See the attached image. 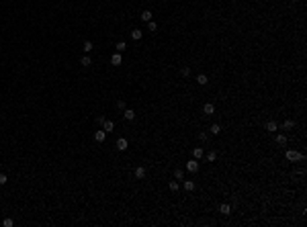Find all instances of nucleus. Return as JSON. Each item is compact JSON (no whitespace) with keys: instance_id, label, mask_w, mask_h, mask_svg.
<instances>
[{"instance_id":"obj_4","label":"nucleus","mask_w":307,"mask_h":227,"mask_svg":"<svg viewBox=\"0 0 307 227\" xmlns=\"http://www.w3.org/2000/svg\"><path fill=\"white\" fill-rule=\"evenodd\" d=\"M133 174H135V178H137V180H143V178L148 176V170H146L143 166H139V168H135V172H133Z\"/></svg>"},{"instance_id":"obj_16","label":"nucleus","mask_w":307,"mask_h":227,"mask_svg":"<svg viewBox=\"0 0 307 227\" xmlns=\"http://www.w3.org/2000/svg\"><path fill=\"white\" fill-rule=\"evenodd\" d=\"M182 186H184V190H188V193H193V190H194V186H197V184H194L193 180H184V184H182Z\"/></svg>"},{"instance_id":"obj_15","label":"nucleus","mask_w":307,"mask_h":227,"mask_svg":"<svg viewBox=\"0 0 307 227\" xmlns=\"http://www.w3.org/2000/svg\"><path fill=\"white\" fill-rule=\"evenodd\" d=\"M203 156H205L203 148H194V149H193V158H194V160H201Z\"/></svg>"},{"instance_id":"obj_29","label":"nucleus","mask_w":307,"mask_h":227,"mask_svg":"<svg viewBox=\"0 0 307 227\" xmlns=\"http://www.w3.org/2000/svg\"><path fill=\"white\" fill-rule=\"evenodd\" d=\"M180 74H182V76H188V74H191V68H188V66H184V68L180 70Z\"/></svg>"},{"instance_id":"obj_31","label":"nucleus","mask_w":307,"mask_h":227,"mask_svg":"<svg viewBox=\"0 0 307 227\" xmlns=\"http://www.w3.org/2000/svg\"><path fill=\"white\" fill-rule=\"evenodd\" d=\"M117 106H119V111H125V100H119V102H117Z\"/></svg>"},{"instance_id":"obj_25","label":"nucleus","mask_w":307,"mask_h":227,"mask_svg":"<svg viewBox=\"0 0 307 227\" xmlns=\"http://www.w3.org/2000/svg\"><path fill=\"white\" fill-rule=\"evenodd\" d=\"M293 127H295V121H291V119H287V121L283 123V129H287V131L293 129Z\"/></svg>"},{"instance_id":"obj_18","label":"nucleus","mask_w":307,"mask_h":227,"mask_svg":"<svg viewBox=\"0 0 307 227\" xmlns=\"http://www.w3.org/2000/svg\"><path fill=\"white\" fill-rule=\"evenodd\" d=\"M141 21H143V23H149V21H152V10H143V12H141Z\"/></svg>"},{"instance_id":"obj_2","label":"nucleus","mask_w":307,"mask_h":227,"mask_svg":"<svg viewBox=\"0 0 307 227\" xmlns=\"http://www.w3.org/2000/svg\"><path fill=\"white\" fill-rule=\"evenodd\" d=\"M199 168H201V164H199V160H188V162H186V170H188V172H193V174H194V172H199Z\"/></svg>"},{"instance_id":"obj_13","label":"nucleus","mask_w":307,"mask_h":227,"mask_svg":"<svg viewBox=\"0 0 307 227\" xmlns=\"http://www.w3.org/2000/svg\"><path fill=\"white\" fill-rule=\"evenodd\" d=\"M141 37H143V31H139V29H133V31H131V39H133V41H139Z\"/></svg>"},{"instance_id":"obj_22","label":"nucleus","mask_w":307,"mask_h":227,"mask_svg":"<svg viewBox=\"0 0 307 227\" xmlns=\"http://www.w3.org/2000/svg\"><path fill=\"white\" fill-rule=\"evenodd\" d=\"M209 131H211V135H219V133H221V127L217 125V123H213V125H211V129H209Z\"/></svg>"},{"instance_id":"obj_17","label":"nucleus","mask_w":307,"mask_h":227,"mask_svg":"<svg viewBox=\"0 0 307 227\" xmlns=\"http://www.w3.org/2000/svg\"><path fill=\"white\" fill-rule=\"evenodd\" d=\"M92 47H94V45H92V41H84V43H82V51H84V53H90Z\"/></svg>"},{"instance_id":"obj_20","label":"nucleus","mask_w":307,"mask_h":227,"mask_svg":"<svg viewBox=\"0 0 307 227\" xmlns=\"http://www.w3.org/2000/svg\"><path fill=\"white\" fill-rule=\"evenodd\" d=\"M174 178H176V180H184V170H182V168H176V170H174Z\"/></svg>"},{"instance_id":"obj_10","label":"nucleus","mask_w":307,"mask_h":227,"mask_svg":"<svg viewBox=\"0 0 307 227\" xmlns=\"http://www.w3.org/2000/svg\"><path fill=\"white\" fill-rule=\"evenodd\" d=\"M123 117H125L127 121H133V119H135V111H133V109H125V111H123Z\"/></svg>"},{"instance_id":"obj_12","label":"nucleus","mask_w":307,"mask_h":227,"mask_svg":"<svg viewBox=\"0 0 307 227\" xmlns=\"http://www.w3.org/2000/svg\"><path fill=\"white\" fill-rule=\"evenodd\" d=\"M219 213H221V215H229V213H231L229 203H223V205H221V207H219Z\"/></svg>"},{"instance_id":"obj_26","label":"nucleus","mask_w":307,"mask_h":227,"mask_svg":"<svg viewBox=\"0 0 307 227\" xmlns=\"http://www.w3.org/2000/svg\"><path fill=\"white\" fill-rule=\"evenodd\" d=\"M148 29H149V31H152V33H154V31L158 29V25L154 23V21H149V23H148Z\"/></svg>"},{"instance_id":"obj_28","label":"nucleus","mask_w":307,"mask_h":227,"mask_svg":"<svg viewBox=\"0 0 307 227\" xmlns=\"http://www.w3.org/2000/svg\"><path fill=\"white\" fill-rule=\"evenodd\" d=\"M6 182H8V176H6V174H0V186L6 184Z\"/></svg>"},{"instance_id":"obj_6","label":"nucleus","mask_w":307,"mask_h":227,"mask_svg":"<svg viewBox=\"0 0 307 227\" xmlns=\"http://www.w3.org/2000/svg\"><path fill=\"white\" fill-rule=\"evenodd\" d=\"M111 64H113V66H121V64H123V57H121L119 51H115L113 55H111Z\"/></svg>"},{"instance_id":"obj_23","label":"nucleus","mask_w":307,"mask_h":227,"mask_svg":"<svg viewBox=\"0 0 307 227\" xmlns=\"http://www.w3.org/2000/svg\"><path fill=\"white\" fill-rule=\"evenodd\" d=\"M80 64H82L84 68H88V66H90L92 61H90V57H88V55H82V57H80Z\"/></svg>"},{"instance_id":"obj_9","label":"nucleus","mask_w":307,"mask_h":227,"mask_svg":"<svg viewBox=\"0 0 307 227\" xmlns=\"http://www.w3.org/2000/svg\"><path fill=\"white\" fill-rule=\"evenodd\" d=\"M203 113L205 115H213L215 113V104H213V102H207V104L203 106Z\"/></svg>"},{"instance_id":"obj_27","label":"nucleus","mask_w":307,"mask_h":227,"mask_svg":"<svg viewBox=\"0 0 307 227\" xmlns=\"http://www.w3.org/2000/svg\"><path fill=\"white\" fill-rule=\"evenodd\" d=\"M2 225H4V227H12V225H14V221H12V219H4Z\"/></svg>"},{"instance_id":"obj_14","label":"nucleus","mask_w":307,"mask_h":227,"mask_svg":"<svg viewBox=\"0 0 307 227\" xmlns=\"http://www.w3.org/2000/svg\"><path fill=\"white\" fill-rule=\"evenodd\" d=\"M207 82H209V78H207L205 74H199V76H197V84H199V86H207Z\"/></svg>"},{"instance_id":"obj_3","label":"nucleus","mask_w":307,"mask_h":227,"mask_svg":"<svg viewBox=\"0 0 307 227\" xmlns=\"http://www.w3.org/2000/svg\"><path fill=\"white\" fill-rule=\"evenodd\" d=\"M127 148H129V141H127L125 137H119V139H117V149H119V151H125Z\"/></svg>"},{"instance_id":"obj_5","label":"nucleus","mask_w":307,"mask_h":227,"mask_svg":"<svg viewBox=\"0 0 307 227\" xmlns=\"http://www.w3.org/2000/svg\"><path fill=\"white\" fill-rule=\"evenodd\" d=\"M104 139H107V131H104V129H98V131H94V141L102 143Z\"/></svg>"},{"instance_id":"obj_11","label":"nucleus","mask_w":307,"mask_h":227,"mask_svg":"<svg viewBox=\"0 0 307 227\" xmlns=\"http://www.w3.org/2000/svg\"><path fill=\"white\" fill-rule=\"evenodd\" d=\"M102 129L109 133V131H113V129H115V123H113V121H109V119H104V123H102Z\"/></svg>"},{"instance_id":"obj_19","label":"nucleus","mask_w":307,"mask_h":227,"mask_svg":"<svg viewBox=\"0 0 307 227\" xmlns=\"http://www.w3.org/2000/svg\"><path fill=\"white\" fill-rule=\"evenodd\" d=\"M205 160H207V162H215V160H217V151H215V149H213V151H209V154H205Z\"/></svg>"},{"instance_id":"obj_8","label":"nucleus","mask_w":307,"mask_h":227,"mask_svg":"<svg viewBox=\"0 0 307 227\" xmlns=\"http://www.w3.org/2000/svg\"><path fill=\"white\" fill-rule=\"evenodd\" d=\"M274 141H276V145H287V135L276 133V135H274Z\"/></svg>"},{"instance_id":"obj_30","label":"nucleus","mask_w":307,"mask_h":227,"mask_svg":"<svg viewBox=\"0 0 307 227\" xmlns=\"http://www.w3.org/2000/svg\"><path fill=\"white\" fill-rule=\"evenodd\" d=\"M199 139H201V141H207V139H209V133H205V131L199 133Z\"/></svg>"},{"instance_id":"obj_24","label":"nucleus","mask_w":307,"mask_h":227,"mask_svg":"<svg viewBox=\"0 0 307 227\" xmlns=\"http://www.w3.org/2000/svg\"><path fill=\"white\" fill-rule=\"evenodd\" d=\"M168 188H170L172 193H174V190H178V188H180V182H178V180H172L170 184H168Z\"/></svg>"},{"instance_id":"obj_21","label":"nucleus","mask_w":307,"mask_h":227,"mask_svg":"<svg viewBox=\"0 0 307 227\" xmlns=\"http://www.w3.org/2000/svg\"><path fill=\"white\" fill-rule=\"evenodd\" d=\"M125 49H127V43H125V41H119V43L115 45V51H119V53H121V51H125Z\"/></svg>"},{"instance_id":"obj_1","label":"nucleus","mask_w":307,"mask_h":227,"mask_svg":"<svg viewBox=\"0 0 307 227\" xmlns=\"http://www.w3.org/2000/svg\"><path fill=\"white\" fill-rule=\"evenodd\" d=\"M303 158H305V156L299 154V151H295V149H287V160H289V162H301Z\"/></svg>"},{"instance_id":"obj_7","label":"nucleus","mask_w":307,"mask_h":227,"mask_svg":"<svg viewBox=\"0 0 307 227\" xmlns=\"http://www.w3.org/2000/svg\"><path fill=\"white\" fill-rule=\"evenodd\" d=\"M264 129H266L268 133H276V131H278V125H276L274 121H268V123L264 125Z\"/></svg>"}]
</instances>
